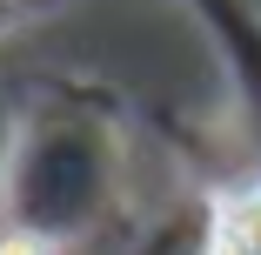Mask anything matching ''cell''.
I'll use <instances>...</instances> for the list:
<instances>
[{
	"label": "cell",
	"instance_id": "cell-1",
	"mask_svg": "<svg viewBox=\"0 0 261 255\" xmlns=\"http://www.w3.org/2000/svg\"><path fill=\"white\" fill-rule=\"evenodd\" d=\"M207 255H261V188L254 195H234L228 208L215 215V242Z\"/></svg>",
	"mask_w": 261,
	"mask_h": 255
},
{
	"label": "cell",
	"instance_id": "cell-2",
	"mask_svg": "<svg viewBox=\"0 0 261 255\" xmlns=\"http://www.w3.org/2000/svg\"><path fill=\"white\" fill-rule=\"evenodd\" d=\"M0 255H40V248H34V242H20V235H14V242H0Z\"/></svg>",
	"mask_w": 261,
	"mask_h": 255
}]
</instances>
